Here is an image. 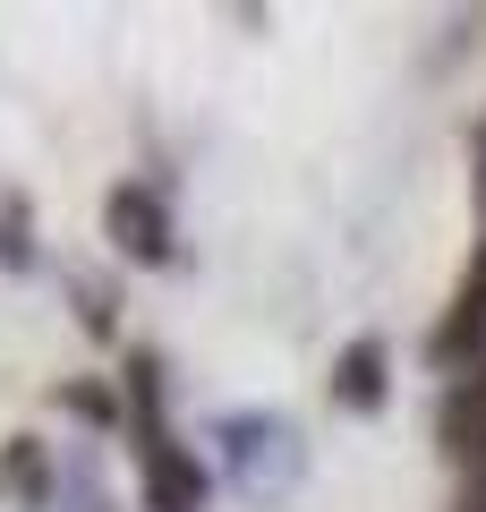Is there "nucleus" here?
Masks as SVG:
<instances>
[{
    "label": "nucleus",
    "mask_w": 486,
    "mask_h": 512,
    "mask_svg": "<svg viewBox=\"0 0 486 512\" xmlns=\"http://www.w3.org/2000/svg\"><path fill=\"white\" fill-rule=\"evenodd\" d=\"M128 461H137V504L145 512H205V461L171 427H128Z\"/></svg>",
    "instance_id": "f257e3e1"
},
{
    "label": "nucleus",
    "mask_w": 486,
    "mask_h": 512,
    "mask_svg": "<svg viewBox=\"0 0 486 512\" xmlns=\"http://www.w3.org/2000/svg\"><path fill=\"white\" fill-rule=\"evenodd\" d=\"M452 512H486V487H461V504H452Z\"/></svg>",
    "instance_id": "1a4fd4ad"
},
{
    "label": "nucleus",
    "mask_w": 486,
    "mask_h": 512,
    "mask_svg": "<svg viewBox=\"0 0 486 512\" xmlns=\"http://www.w3.org/2000/svg\"><path fill=\"white\" fill-rule=\"evenodd\" d=\"M52 402L69 410V419L103 427V436H128V402H120V393H103V384H86V376H60V384H52Z\"/></svg>",
    "instance_id": "6e6552de"
},
{
    "label": "nucleus",
    "mask_w": 486,
    "mask_h": 512,
    "mask_svg": "<svg viewBox=\"0 0 486 512\" xmlns=\"http://www.w3.org/2000/svg\"><path fill=\"white\" fill-rule=\"evenodd\" d=\"M427 359L444 367V376H469V367H486V248L469 256V274H461V291H452V308L435 316Z\"/></svg>",
    "instance_id": "20e7f679"
},
{
    "label": "nucleus",
    "mask_w": 486,
    "mask_h": 512,
    "mask_svg": "<svg viewBox=\"0 0 486 512\" xmlns=\"http://www.w3.org/2000/svg\"><path fill=\"white\" fill-rule=\"evenodd\" d=\"M384 393H393V350H384V333H359V342L333 350V402L342 410H384Z\"/></svg>",
    "instance_id": "423d86ee"
},
{
    "label": "nucleus",
    "mask_w": 486,
    "mask_h": 512,
    "mask_svg": "<svg viewBox=\"0 0 486 512\" xmlns=\"http://www.w3.org/2000/svg\"><path fill=\"white\" fill-rule=\"evenodd\" d=\"M0 495H18V504H60V470L43 453V436H9L0 444Z\"/></svg>",
    "instance_id": "0eeeda50"
},
{
    "label": "nucleus",
    "mask_w": 486,
    "mask_h": 512,
    "mask_svg": "<svg viewBox=\"0 0 486 512\" xmlns=\"http://www.w3.org/2000/svg\"><path fill=\"white\" fill-rule=\"evenodd\" d=\"M478 180H486V154H478Z\"/></svg>",
    "instance_id": "9d476101"
},
{
    "label": "nucleus",
    "mask_w": 486,
    "mask_h": 512,
    "mask_svg": "<svg viewBox=\"0 0 486 512\" xmlns=\"http://www.w3.org/2000/svg\"><path fill=\"white\" fill-rule=\"evenodd\" d=\"M435 444H444L452 470H478L486 461V367L444 384V402H435Z\"/></svg>",
    "instance_id": "39448f33"
},
{
    "label": "nucleus",
    "mask_w": 486,
    "mask_h": 512,
    "mask_svg": "<svg viewBox=\"0 0 486 512\" xmlns=\"http://www.w3.org/2000/svg\"><path fill=\"white\" fill-rule=\"evenodd\" d=\"M103 239L128 256V265H171V248H180V231H171V205H162L154 180H120L103 197Z\"/></svg>",
    "instance_id": "7ed1b4c3"
},
{
    "label": "nucleus",
    "mask_w": 486,
    "mask_h": 512,
    "mask_svg": "<svg viewBox=\"0 0 486 512\" xmlns=\"http://www.w3.org/2000/svg\"><path fill=\"white\" fill-rule=\"evenodd\" d=\"M214 436H222V453H231V478H239L248 495H282L290 478H299V427H290V419H265V410H231Z\"/></svg>",
    "instance_id": "f03ea898"
}]
</instances>
